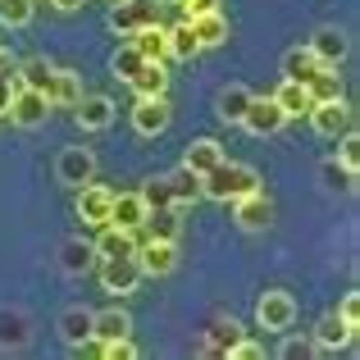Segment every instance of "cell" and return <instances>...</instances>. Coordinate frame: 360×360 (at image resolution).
<instances>
[{"label": "cell", "mask_w": 360, "mask_h": 360, "mask_svg": "<svg viewBox=\"0 0 360 360\" xmlns=\"http://www.w3.org/2000/svg\"><path fill=\"white\" fill-rule=\"evenodd\" d=\"M141 219H146V201H141L137 192H115V201H110V224H123V229H141Z\"/></svg>", "instance_id": "603a6c76"}, {"label": "cell", "mask_w": 360, "mask_h": 360, "mask_svg": "<svg viewBox=\"0 0 360 360\" xmlns=\"http://www.w3.org/2000/svg\"><path fill=\"white\" fill-rule=\"evenodd\" d=\"M224 356H229V360H255V356H264V347H260V342H246V338H238V342H233Z\"/></svg>", "instance_id": "60d3db41"}, {"label": "cell", "mask_w": 360, "mask_h": 360, "mask_svg": "<svg viewBox=\"0 0 360 360\" xmlns=\"http://www.w3.org/2000/svg\"><path fill=\"white\" fill-rule=\"evenodd\" d=\"M141 229H146L150 238H160V242H178V233H183V214H178V205H165V210H146Z\"/></svg>", "instance_id": "44dd1931"}, {"label": "cell", "mask_w": 360, "mask_h": 360, "mask_svg": "<svg viewBox=\"0 0 360 360\" xmlns=\"http://www.w3.org/2000/svg\"><path fill=\"white\" fill-rule=\"evenodd\" d=\"M110 201H115V192H110V187L82 183V187H78V219H82V224H91V229L110 224Z\"/></svg>", "instance_id": "7c38bea8"}, {"label": "cell", "mask_w": 360, "mask_h": 360, "mask_svg": "<svg viewBox=\"0 0 360 360\" xmlns=\"http://www.w3.org/2000/svg\"><path fill=\"white\" fill-rule=\"evenodd\" d=\"M60 333H64L69 347H78L82 338L91 333V310H64V315H60Z\"/></svg>", "instance_id": "1f68e13d"}, {"label": "cell", "mask_w": 360, "mask_h": 360, "mask_svg": "<svg viewBox=\"0 0 360 360\" xmlns=\"http://www.w3.org/2000/svg\"><path fill=\"white\" fill-rule=\"evenodd\" d=\"M137 283H141V264H137V255L101 260V288H105L110 297H128V292H137Z\"/></svg>", "instance_id": "277c9868"}, {"label": "cell", "mask_w": 360, "mask_h": 360, "mask_svg": "<svg viewBox=\"0 0 360 360\" xmlns=\"http://www.w3.org/2000/svg\"><path fill=\"white\" fill-rule=\"evenodd\" d=\"M73 119H78V128L101 132V128H110V119H115V101L110 96H87V91H82V101L73 105Z\"/></svg>", "instance_id": "9a60e30c"}, {"label": "cell", "mask_w": 360, "mask_h": 360, "mask_svg": "<svg viewBox=\"0 0 360 360\" xmlns=\"http://www.w3.org/2000/svg\"><path fill=\"white\" fill-rule=\"evenodd\" d=\"M165 5H178V0H165Z\"/></svg>", "instance_id": "c3c4849f"}, {"label": "cell", "mask_w": 360, "mask_h": 360, "mask_svg": "<svg viewBox=\"0 0 360 360\" xmlns=\"http://www.w3.org/2000/svg\"><path fill=\"white\" fill-rule=\"evenodd\" d=\"M306 91H310V105H315V101H338L342 96V78H338V69H324V64H319L306 78Z\"/></svg>", "instance_id": "4316f807"}, {"label": "cell", "mask_w": 360, "mask_h": 360, "mask_svg": "<svg viewBox=\"0 0 360 360\" xmlns=\"http://www.w3.org/2000/svg\"><path fill=\"white\" fill-rule=\"evenodd\" d=\"M219 160H224V146H219V141H214V137H196L192 146H187V155H183V169H192L196 178H205L214 165H219Z\"/></svg>", "instance_id": "ac0fdd59"}, {"label": "cell", "mask_w": 360, "mask_h": 360, "mask_svg": "<svg viewBox=\"0 0 360 360\" xmlns=\"http://www.w3.org/2000/svg\"><path fill=\"white\" fill-rule=\"evenodd\" d=\"M356 338V328H347L342 324V315H324L319 319V328H315V352H338V347H347Z\"/></svg>", "instance_id": "7402d4cb"}, {"label": "cell", "mask_w": 360, "mask_h": 360, "mask_svg": "<svg viewBox=\"0 0 360 360\" xmlns=\"http://www.w3.org/2000/svg\"><path fill=\"white\" fill-rule=\"evenodd\" d=\"M128 87L137 96H169V69L165 60H141V69L128 78Z\"/></svg>", "instance_id": "2e32d148"}, {"label": "cell", "mask_w": 360, "mask_h": 360, "mask_svg": "<svg viewBox=\"0 0 360 360\" xmlns=\"http://www.w3.org/2000/svg\"><path fill=\"white\" fill-rule=\"evenodd\" d=\"M0 23L5 27H27L32 23V0H0Z\"/></svg>", "instance_id": "d590c367"}, {"label": "cell", "mask_w": 360, "mask_h": 360, "mask_svg": "<svg viewBox=\"0 0 360 360\" xmlns=\"http://www.w3.org/2000/svg\"><path fill=\"white\" fill-rule=\"evenodd\" d=\"M315 69H319V60H315L310 46H292V51L283 55V78H292V82H306Z\"/></svg>", "instance_id": "83f0119b"}, {"label": "cell", "mask_w": 360, "mask_h": 360, "mask_svg": "<svg viewBox=\"0 0 360 360\" xmlns=\"http://www.w3.org/2000/svg\"><path fill=\"white\" fill-rule=\"evenodd\" d=\"M101 356L105 360H137V347H132V338H110Z\"/></svg>", "instance_id": "ab89813d"}, {"label": "cell", "mask_w": 360, "mask_h": 360, "mask_svg": "<svg viewBox=\"0 0 360 360\" xmlns=\"http://www.w3.org/2000/svg\"><path fill=\"white\" fill-rule=\"evenodd\" d=\"M338 315H342V324H347V328H360V297H356V292H352V297H342Z\"/></svg>", "instance_id": "b9f144b4"}, {"label": "cell", "mask_w": 360, "mask_h": 360, "mask_svg": "<svg viewBox=\"0 0 360 360\" xmlns=\"http://www.w3.org/2000/svg\"><path fill=\"white\" fill-rule=\"evenodd\" d=\"M183 5V18H201V14H214L219 0H178Z\"/></svg>", "instance_id": "7bdbcfd3"}, {"label": "cell", "mask_w": 360, "mask_h": 360, "mask_svg": "<svg viewBox=\"0 0 360 360\" xmlns=\"http://www.w3.org/2000/svg\"><path fill=\"white\" fill-rule=\"evenodd\" d=\"M46 115H51V101H46V91H32V87H14V101H9V115L18 128H37Z\"/></svg>", "instance_id": "ba28073f"}, {"label": "cell", "mask_w": 360, "mask_h": 360, "mask_svg": "<svg viewBox=\"0 0 360 360\" xmlns=\"http://www.w3.org/2000/svg\"><path fill=\"white\" fill-rule=\"evenodd\" d=\"M128 333H132L128 310H101V315H91V338H101V342H110V338H128Z\"/></svg>", "instance_id": "d4e9b609"}, {"label": "cell", "mask_w": 360, "mask_h": 360, "mask_svg": "<svg viewBox=\"0 0 360 360\" xmlns=\"http://www.w3.org/2000/svg\"><path fill=\"white\" fill-rule=\"evenodd\" d=\"M169 187H174V205H187L201 196V178L192 174V169H178L174 178H169Z\"/></svg>", "instance_id": "d6a6232c"}, {"label": "cell", "mask_w": 360, "mask_h": 360, "mask_svg": "<svg viewBox=\"0 0 360 360\" xmlns=\"http://www.w3.org/2000/svg\"><path fill=\"white\" fill-rule=\"evenodd\" d=\"M246 192H260V174L251 165H233L229 155L201 178V196H210V201H238Z\"/></svg>", "instance_id": "6da1fadb"}, {"label": "cell", "mask_w": 360, "mask_h": 360, "mask_svg": "<svg viewBox=\"0 0 360 360\" xmlns=\"http://www.w3.org/2000/svg\"><path fill=\"white\" fill-rule=\"evenodd\" d=\"M169 123H174L169 96H137V105H132V128H137L141 137H155V132L169 128Z\"/></svg>", "instance_id": "5b68a950"}, {"label": "cell", "mask_w": 360, "mask_h": 360, "mask_svg": "<svg viewBox=\"0 0 360 360\" xmlns=\"http://www.w3.org/2000/svg\"><path fill=\"white\" fill-rule=\"evenodd\" d=\"M246 105H251V91H246L242 82H233V87L219 91V119H224V123H242Z\"/></svg>", "instance_id": "f1b7e54d"}, {"label": "cell", "mask_w": 360, "mask_h": 360, "mask_svg": "<svg viewBox=\"0 0 360 360\" xmlns=\"http://www.w3.org/2000/svg\"><path fill=\"white\" fill-rule=\"evenodd\" d=\"M201 51V41H196V32H192V23H178V27H169V60H192V55Z\"/></svg>", "instance_id": "f546056e"}, {"label": "cell", "mask_w": 360, "mask_h": 360, "mask_svg": "<svg viewBox=\"0 0 360 360\" xmlns=\"http://www.w3.org/2000/svg\"><path fill=\"white\" fill-rule=\"evenodd\" d=\"M137 264H141V278H165V274H174L178 269V242H160V238L137 242Z\"/></svg>", "instance_id": "3957f363"}, {"label": "cell", "mask_w": 360, "mask_h": 360, "mask_svg": "<svg viewBox=\"0 0 360 360\" xmlns=\"http://www.w3.org/2000/svg\"><path fill=\"white\" fill-rule=\"evenodd\" d=\"M283 356H315V342H288Z\"/></svg>", "instance_id": "bcb514c9"}, {"label": "cell", "mask_w": 360, "mask_h": 360, "mask_svg": "<svg viewBox=\"0 0 360 360\" xmlns=\"http://www.w3.org/2000/svg\"><path fill=\"white\" fill-rule=\"evenodd\" d=\"M242 338V324L238 319H229V324H214V333H210V342H205V352H214V356H224L233 342Z\"/></svg>", "instance_id": "8d00e7d4"}, {"label": "cell", "mask_w": 360, "mask_h": 360, "mask_svg": "<svg viewBox=\"0 0 360 360\" xmlns=\"http://www.w3.org/2000/svg\"><path fill=\"white\" fill-rule=\"evenodd\" d=\"M55 9H78V5H87V0H51Z\"/></svg>", "instance_id": "7dc6e473"}, {"label": "cell", "mask_w": 360, "mask_h": 360, "mask_svg": "<svg viewBox=\"0 0 360 360\" xmlns=\"http://www.w3.org/2000/svg\"><path fill=\"white\" fill-rule=\"evenodd\" d=\"M137 196L146 201V210H165V205H174V187H169V178H150Z\"/></svg>", "instance_id": "836d02e7"}, {"label": "cell", "mask_w": 360, "mask_h": 360, "mask_svg": "<svg viewBox=\"0 0 360 360\" xmlns=\"http://www.w3.org/2000/svg\"><path fill=\"white\" fill-rule=\"evenodd\" d=\"M137 233L141 229H123V224H101L96 238V260H119V255H137Z\"/></svg>", "instance_id": "30bf717a"}, {"label": "cell", "mask_w": 360, "mask_h": 360, "mask_svg": "<svg viewBox=\"0 0 360 360\" xmlns=\"http://www.w3.org/2000/svg\"><path fill=\"white\" fill-rule=\"evenodd\" d=\"M91 255H96V251H91L87 242H78V238L64 242V246H60V264H64V274H87V269H91Z\"/></svg>", "instance_id": "4dcf8cb0"}, {"label": "cell", "mask_w": 360, "mask_h": 360, "mask_svg": "<svg viewBox=\"0 0 360 360\" xmlns=\"http://www.w3.org/2000/svg\"><path fill=\"white\" fill-rule=\"evenodd\" d=\"M14 69H18V60L5 51V46H0V78H14Z\"/></svg>", "instance_id": "f6af8a7d"}, {"label": "cell", "mask_w": 360, "mask_h": 360, "mask_svg": "<svg viewBox=\"0 0 360 360\" xmlns=\"http://www.w3.org/2000/svg\"><path fill=\"white\" fill-rule=\"evenodd\" d=\"M51 73H55V64L46 60V55H32V60H23L14 69V82H18V87H32V91H46Z\"/></svg>", "instance_id": "484cf974"}, {"label": "cell", "mask_w": 360, "mask_h": 360, "mask_svg": "<svg viewBox=\"0 0 360 360\" xmlns=\"http://www.w3.org/2000/svg\"><path fill=\"white\" fill-rule=\"evenodd\" d=\"M338 160H342V165L352 169V174H356V169H360V137H356L352 128L342 132V150H338Z\"/></svg>", "instance_id": "f35d334b"}, {"label": "cell", "mask_w": 360, "mask_h": 360, "mask_svg": "<svg viewBox=\"0 0 360 360\" xmlns=\"http://www.w3.org/2000/svg\"><path fill=\"white\" fill-rule=\"evenodd\" d=\"M319 174H324L328 187H342V192H352V187H356V174L342 165V160H324V169H319Z\"/></svg>", "instance_id": "74e56055"}, {"label": "cell", "mask_w": 360, "mask_h": 360, "mask_svg": "<svg viewBox=\"0 0 360 360\" xmlns=\"http://www.w3.org/2000/svg\"><path fill=\"white\" fill-rule=\"evenodd\" d=\"M196 32V41H201V51H210V46H224L229 41V18L214 9V14H201V18H187Z\"/></svg>", "instance_id": "cb8c5ba5"}, {"label": "cell", "mask_w": 360, "mask_h": 360, "mask_svg": "<svg viewBox=\"0 0 360 360\" xmlns=\"http://www.w3.org/2000/svg\"><path fill=\"white\" fill-rule=\"evenodd\" d=\"M55 174H60L64 187H82V183L96 178V155H91L87 146H69L60 155V165H55Z\"/></svg>", "instance_id": "8fae6325"}, {"label": "cell", "mask_w": 360, "mask_h": 360, "mask_svg": "<svg viewBox=\"0 0 360 360\" xmlns=\"http://www.w3.org/2000/svg\"><path fill=\"white\" fill-rule=\"evenodd\" d=\"M110 69H115V78H123V82H128L132 73L141 69V55H137V46H132V41H123L119 51H115V60H110Z\"/></svg>", "instance_id": "e575fe53"}, {"label": "cell", "mask_w": 360, "mask_h": 360, "mask_svg": "<svg viewBox=\"0 0 360 360\" xmlns=\"http://www.w3.org/2000/svg\"><path fill=\"white\" fill-rule=\"evenodd\" d=\"M292 319H297V297L283 288L264 292L260 301H255V324L269 328V333H283V328H292Z\"/></svg>", "instance_id": "7a4b0ae2"}, {"label": "cell", "mask_w": 360, "mask_h": 360, "mask_svg": "<svg viewBox=\"0 0 360 360\" xmlns=\"http://www.w3.org/2000/svg\"><path fill=\"white\" fill-rule=\"evenodd\" d=\"M233 219H238L246 233H264L269 219H274V205L264 201V192H246V196L233 201Z\"/></svg>", "instance_id": "4fadbf2b"}, {"label": "cell", "mask_w": 360, "mask_h": 360, "mask_svg": "<svg viewBox=\"0 0 360 360\" xmlns=\"http://www.w3.org/2000/svg\"><path fill=\"white\" fill-rule=\"evenodd\" d=\"M155 0H119L115 9H110V27L123 37H132L137 27H146V23H155Z\"/></svg>", "instance_id": "9c48e42d"}, {"label": "cell", "mask_w": 360, "mask_h": 360, "mask_svg": "<svg viewBox=\"0 0 360 360\" xmlns=\"http://www.w3.org/2000/svg\"><path fill=\"white\" fill-rule=\"evenodd\" d=\"M14 87H18L14 78H0V119L9 115V101H14Z\"/></svg>", "instance_id": "ee69618b"}, {"label": "cell", "mask_w": 360, "mask_h": 360, "mask_svg": "<svg viewBox=\"0 0 360 360\" xmlns=\"http://www.w3.org/2000/svg\"><path fill=\"white\" fill-rule=\"evenodd\" d=\"M132 46H137L141 60H169V27H160V18H155V23L132 32Z\"/></svg>", "instance_id": "ffe728a7"}, {"label": "cell", "mask_w": 360, "mask_h": 360, "mask_svg": "<svg viewBox=\"0 0 360 360\" xmlns=\"http://www.w3.org/2000/svg\"><path fill=\"white\" fill-rule=\"evenodd\" d=\"M310 51H315V60L324 64V69H338V64L347 60V37L338 32V27H319V32L310 37Z\"/></svg>", "instance_id": "e0dca14e"}, {"label": "cell", "mask_w": 360, "mask_h": 360, "mask_svg": "<svg viewBox=\"0 0 360 360\" xmlns=\"http://www.w3.org/2000/svg\"><path fill=\"white\" fill-rule=\"evenodd\" d=\"M283 110L274 105V96H251V105H246V115H242V128L251 132V137H274V132L283 128Z\"/></svg>", "instance_id": "52a82bcc"}, {"label": "cell", "mask_w": 360, "mask_h": 360, "mask_svg": "<svg viewBox=\"0 0 360 360\" xmlns=\"http://www.w3.org/2000/svg\"><path fill=\"white\" fill-rule=\"evenodd\" d=\"M46 101H51V110L55 105H60V110H73L82 101V78L73 69H55L51 82H46Z\"/></svg>", "instance_id": "5bb4252c"}, {"label": "cell", "mask_w": 360, "mask_h": 360, "mask_svg": "<svg viewBox=\"0 0 360 360\" xmlns=\"http://www.w3.org/2000/svg\"><path fill=\"white\" fill-rule=\"evenodd\" d=\"M306 119H310V128H315L319 137H338V132L352 128V105H347V96H338V101H315Z\"/></svg>", "instance_id": "8992f818"}, {"label": "cell", "mask_w": 360, "mask_h": 360, "mask_svg": "<svg viewBox=\"0 0 360 360\" xmlns=\"http://www.w3.org/2000/svg\"><path fill=\"white\" fill-rule=\"evenodd\" d=\"M274 105L283 110V119H301V115H310V91H306V82L283 78V82H278V91H274Z\"/></svg>", "instance_id": "d6986e66"}]
</instances>
